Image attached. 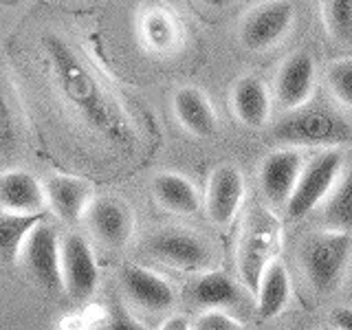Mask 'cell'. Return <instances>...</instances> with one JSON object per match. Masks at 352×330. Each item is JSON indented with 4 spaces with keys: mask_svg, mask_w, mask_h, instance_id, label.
Segmentation results:
<instances>
[{
    "mask_svg": "<svg viewBox=\"0 0 352 330\" xmlns=\"http://www.w3.org/2000/svg\"><path fill=\"white\" fill-rule=\"evenodd\" d=\"M42 49L62 97L84 124L113 143H128L130 130L117 102L99 77L88 69L80 53L55 33H47L42 38Z\"/></svg>",
    "mask_w": 352,
    "mask_h": 330,
    "instance_id": "6da1fadb",
    "label": "cell"
},
{
    "mask_svg": "<svg viewBox=\"0 0 352 330\" xmlns=\"http://www.w3.org/2000/svg\"><path fill=\"white\" fill-rule=\"evenodd\" d=\"M282 247V225L278 216L267 207H253L238 240L236 264L242 286L256 297L262 275L278 260V251Z\"/></svg>",
    "mask_w": 352,
    "mask_h": 330,
    "instance_id": "7a4b0ae2",
    "label": "cell"
},
{
    "mask_svg": "<svg viewBox=\"0 0 352 330\" xmlns=\"http://www.w3.org/2000/svg\"><path fill=\"white\" fill-rule=\"evenodd\" d=\"M352 256L350 231L324 229L304 240L300 260L308 286L315 295H330L339 289Z\"/></svg>",
    "mask_w": 352,
    "mask_h": 330,
    "instance_id": "3957f363",
    "label": "cell"
},
{
    "mask_svg": "<svg viewBox=\"0 0 352 330\" xmlns=\"http://www.w3.org/2000/svg\"><path fill=\"white\" fill-rule=\"evenodd\" d=\"M273 139L284 148H339L352 143V128L326 108L291 110L273 128Z\"/></svg>",
    "mask_w": 352,
    "mask_h": 330,
    "instance_id": "277c9868",
    "label": "cell"
},
{
    "mask_svg": "<svg viewBox=\"0 0 352 330\" xmlns=\"http://www.w3.org/2000/svg\"><path fill=\"white\" fill-rule=\"evenodd\" d=\"M143 251L152 260L183 273H203L214 267L212 245L183 227H163L143 242Z\"/></svg>",
    "mask_w": 352,
    "mask_h": 330,
    "instance_id": "5b68a950",
    "label": "cell"
},
{
    "mask_svg": "<svg viewBox=\"0 0 352 330\" xmlns=\"http://www.w3.org/2000/svg\"><path fill=\"white\" fill-rule=\"evenodd\" d=\"M341 174H344V154L337 148L319 152L317 157L304 163L295 192L284 207L286 216L297 220L311 214L319 203H324L330 196Z\"/></svg>",
    "mask_w": 352,
    "mask_h": 330,
    "instance_id": "8992f818",
    "label": "cell"
},
{
    "mask_svg": "<svg viewBox=\"0 0 352 330\" xmlns=\"http://www.w3.org/2000/svg\"><path fill=\"white\" fill-rule=\"evenodd\" d=\"M295 22L291 0H267L249 9L240 22V42L251 53H264L289 36Z\"/></svg>",
    "mask_w": 352,
    "mask_h": 330,
    "instance_id": "52a82bcc",
    "label": "cell"
},
{
    "mask_svg": "<svg viewBox=\"0 0 352 330\" xmlns=\"http://www.w3.org/2000/svg\"><path fill=\"white\" fill-rule=\"evenodd\" d=\"M22 262L29 275L42 289L49 293L64 291L62 280V240L53 231V227L40 223L31 231L25 249H22Z\"/></svg>",
    "mask_w": 352,
    "mask_h": 330,
    "instance_id": "ba28073f",
    "label": "cell"
},
{
    "mask_svg": "<svg viewBox=\"0 0 352 330\" xmlns=\"http://www.w3.org/2000/svg\"><path fill=\"white\" fill-rule=\"evenodd\" d=\"M62 280L64 293L73 302H86L99 286V269L91 245L80 234L62 238Z\"/></svg>",
    "mask_w": 352,
    "mask_h": 330,
    "instance_id": "9c48e42d",
    "label": "cell"
},
{
    "mask_svg": "<svg viewBox=\"0 0 352 330\" xmlns=\"http://www.w3.org/2000/svg\"><path fill=\"white\" fill-rule=\"evenodd\" d=\"M84 220L93 236L110 249L126 247L135 234V214L126 201L115 196H95Z\"/></svg>",
    "mask_w": 352,
    "mask_h": 330,
    "instance_id": "30bf717a",
    "label": "cell"
},
{
    "mask_svg": "<svg viewBox=\"0 0 352 330\" xmlns=\"http://www.w3.org/2000/svg\"><path fill=\"white\" fill-rule=\"evenodd\" d=\"M245 176L234 163H223L209 174L205 207L207 216L216 227H229L234 223L236 214L245 203Z\"/></svg>",
    "mask_w": 352,
    "mask_h": 330,
    "instance_id": "8fae6325",
    "label": "cell"
},
{
    "mask_svg": "<svg viewBox=\"0 0 352 330\" xmlns=\"http://www.w3.org/2000/svg\"><path fill=\"white\" fill-rule=\"evenodd\" d=\"M302 170L304 157L300 148H280L267 154L260 168V187L271 207H286Z\"/></svg>",
    "mask_w": 352,
    "mask_h": 330,
    "instance_id": "7c38bea8",
    "label": "cell"
},
{
    "mask_svg": "<svg viewBox=\"0 0 352 330\" xmlns=\"http://www.w3.org/2000/svg\"><path fill=\"white\" fill-rule=\"evenodd\" d=\"M315 93V60L311 53L295 51L289 55L275 75V99L278 104L291 110L304 108Z\"/></svg>",
    "mask_w": 352,
    "mask_h": 330,
    "instance_id": "4fadbf2b",
    "label": "cell"
},
{
    "mask_svg": "<svg viewBox=\"0 0 352 330\" xmlns=\"http://www.w3.org/2000/svg\"><path fill=\"white\" fill-rule=\"evenodd\" d=\"M119 284L128 300L150 313H163L174 306V291L172 286L154 273L139 264H124L119 269Z\"/></svg>",
    "mask_w": 352,
    "mask_h": 330,
    "instance_id": "5bb4252c",
    "label": "cell"
},
{
    "mask_svg": "<svg viewBox=\"0 0 352 330\" xmlns=\"http://www.w3.org/2000/svg\"><path fill=\"white\" fill-rule=\"evenodd\" d=\"M139 38L152 53L174 55L185 42L183 20L168 5H150L139 16Z\"/></svg>",
    "mask_w": 352,
    "mask_h": 330,
    "instance_id": "9a60e30c",
    "label": "cell"
},
{
    "mask_svg": "<svg viewBox=\"0 0 352 330\" xmlns=\"http://www.w3.org/2000/svg\"><path fill=\"white\" fill-rule=\"evenodd\" d=\"M185 297L198 311H227L231 313L242 302V289L225 271H203L187 284Z\"/></svg>",
    "mask_w": 352,
    "mask_h": 330,
    "instance_id": "2e32d148",
    "label": "cell"
},
{
    "mask_svg": "<svg viewBox=\"0 0 352 330\" xmlns=\"http://www.w3.org/2000/svg\"><path fill=\"white\" fill-rule=\"evenodd\" d=\"M49 207L66 225H77L84 220L88 205L93 203V185L80 176L53 174L44 183Z\"/></svg>",
    "mask_w": 352,
    "mask_h": 330,
    "instance_id": "e0dca14e",
    "label": "cell"
},
{
    "mask_svg": "<svg viewBox=\"0 0 352 330\" xmlns=\"http://www.w3.org/2000/svg\"><path fill=\"white\" fill-rule=\"evenodd\" d=\"M49 205L44 185L27 170H7L0 179V207L14 214H44Z\"/></svg>",
    "mask_w": 352,
    "mask_h": 330,
    "instance_id": "ac0fdd59",
    "label": "cell"
},
{
    "mask_svg": "<svg viewBox=\"0 0 352 330\" xmlns=\"http://www.w3.org/2000/svg\"><path fill=\"white\" fill-rule=\"evenodd\" d=\"M179 124L198 139H209L218 132V115L209 97L196 86H181L172 97Z\"/></svg>",
    "mask_w": 352,
    "mask_h": 330,
    "instance_id": "d6986e66",
    "label": "cell"
},
{
    "mask_svg": "<svg viewBox=\"0 0 352 330\" xmlns=\"http://www.w3.org/2000/svg\"><path fill=\"white\" fill-rule=\"evenodd\" d=\"M231 108L240 124L249 128H262L269 121L271 97L260 77L245 75L231 88Z\"/></svg>",
    "mask_w": 352,
    "mask_h": 330,
    "instance_id": "ffe728a7",
    "label": "cell"
},
{
    "mask_svg": "<svg viewBox=\"0 0 352 330\" xmlns=\"http://www.w3.org/2000/svg\"><path fill=\"white\" fill-rule=\"evenodd\" d=\"M152 194L165 212L190 216L198 212V190L192 181H187L183 174L176 172H161L152 181Z\"/></svg>",
    "mask_w": 352,
    "mask_h": 330,
    "instance_id": "44dd1931",
    "label": "cell"
},
{
    "mask_svg": "<svg viewBox=\"0 0 352 330\" xmlns=\"http://www.w3.org/2000/svg\"><path fill=\"white\" fill-rule=\"evenodd\" d=\"M291 300V278L284 262L278 258L264 271L260 289L256 293V313L260 319L278 317Z\"/></svg>",
    "mask_w": 352,
    "mask_h": 330,
    "instance_id": "7402d4cb",
    "label": "cell"
},
{
    "mask_svg": "<svg viewBox=\"0 0 352 330\" xmlns=\"http://www.w3.org/2000/svg\"><path fill=\"white\" fill-rule=\"evenodd\" d=\"M44 220V214H14L0 212V258L14 264L25 249L31 231Z\"/></svg>",
    "mask_w": 352,
    "mask_h": 330,
    "instance_id": "603a6c76",
    "label": "cell"
},
{
    "mask_svg": "<svg viewBox=\"0 0 352 330\" xmlns=\"http://www.w3.org/2000/svg\"><path fill=\"white\" fill-rule=\"evenodd\" d=\"M322 220L326 229L352 234V168L339 176L333 192L324 201Z\"/></svg>",
    "mask_w": 352,
    "mask_h": 330,
    "instance_id": "cb8c5ba5",
    "label": "cell"
},
{
    "mask_svg": "<svg viewBox=\"0 0 352 330\" xmlns=\"http://www.w3.org/2000/svg\"><path fill=\"white\" fill-rule=\"evenodd\" d=\"M324 25L341 44H352V0H324Z\"/></svg>",
    "mask_w": 352,
    "mask_h": 330,
    "instance_id": "d4e9b609",
    "label": "cell"
},
{
    "mask_svg": "<svg viewBox=\"0 0 352 330\" xmlns=\"http://www.w3.org/2000/svg\"><path fill=\"white\" fill-rule=\"evenodd\" d=\"M326 84L341 106L352 108V58L337 60L328 66L326 71Z\"/></svg>",
    "mask_w": 352,
    "mask_h": 330,
    "instance_id": "484cf974",
    "label": "cell"
},
{
    "mask_svg": "<svg viewBox=\"0 0 352 330\" xmlns=\"http://www.w3.org/2000/svg\"><path fill=\"white\" fill-rule=\"evenodd\" d=\"M192 330H247L245 324L227 311H203L194 319Z\"/></svg>",
    "mask_w": 352,
    "mask_h": 330,
    "instance_id": "4316f807",
    "label": "cell"
},
{
    "mask_svg": "<svg viewBox=\"0 0 352 330\" xmlns=\"http://www.w3.org/2000/svg\"><path fill=\"white\" fill-rule=\"evenodd\" d=\"M0 139H3V152L5 154H9L11 148H14L16 141H18V128H16L14 113H11L9 91H5V99H3V126H0Z\"/></svg>",
    "mask_w": 352,
    "mask_h": 330,
    "instance_id": "83f0119b",
    "label": "cell"
},
{
    "mask_svg": "<svg viewBox=\"0 0 352 330\" xmlns=\"http://www.w3.org/2000/svg\"><path fill=\"white\" fill-rule=\"evenodd\" d=\"M106 330H148V328L143 326L126 306H113V311L108 315Z\"/></svg>",
    "mask_w": 352,
    "mask_h": 330,
    "instance_id": "f1b7e54d",
    "label": "cell"
},
{
    "mask_svg": "<svg viewBox=\"0 0 352 330\" xmlns=\"http://www.w3.org/2000/svg\"><path fill=\"white\" fill-rule=\"evenodd\" d=\"M330 322L335 330H352V308L339 306L330 313Z\"/></svg>",
    "mask_w": 352,
    "mask_h": 330,
    "instance_id": "f546056e",
    "label": "cell"
},
{
    "mask_svg": "<svg viewBox=\"0 0 352 330\" xmlns=\"http://www.w3.org/2000/svg\"><path fill=\"white\" fill-rule=\"evenodd\" d=\"M161 330H192V324L190 319L183 317V315H174V317H168L163 322Z\"/></svg>",
    "mask_w": 352,
    "mask_h": 330,
    "instance_id": "4dcf8cb0",
    "label": "cell"
},
{
    "mask_svg": "<svg viewBox=\"0 0 352 330\" xmlns=\"http://www.w3.org/2000/svg\"><path fill=\"white\" fill-rule=\"evenodd\" d=\"M205 5H209V7H227L231 0H203Z\"/></svg>",
    "mask_w": 352,
    "mask_h": 330,
    "instance_id": "1f68e13d",
    "label": "cell"
},
{
    "mask_svg": "<svg viewBox=\"0 0 352 330\" xmlns=\"http://www.w3.org/2000/svg\"><path fill=\"white\" fill-rule=\"evenodd\" d=\"M291 330H308L306 326H295V328H291Z\"/></svg>",
    "mask_w": 352,
    "mask_h": 330,
    "instance_id": "d6a6232c",
    "label": "cell"
},
{
    "mask_svg": "<svg viewBox=\"0 0 352 330\" xmlns=\"http://www.w3.org/2000/svg\"><path fill=\"white\" fill-rule=\"evenodd\" d=\"M333 330H335V328H333Z\"/></svg>",
    "mask_w": 352,
    "mask_h": 330,
    "instance_id": "836d02e7",
    "label": "cell"
}]
</instances>
